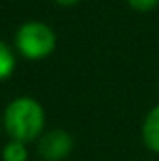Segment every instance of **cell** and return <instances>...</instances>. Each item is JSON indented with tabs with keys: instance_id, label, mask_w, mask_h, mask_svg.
<instances>
[{
	"instance_id": "cell-5",
	"label": "cell",
	"mask_w": 159,
	"mask_h": 161,
	"mask_svg": "<svg viewBox=\"0 0 159 161\" xmlns=\"http://www.w3.org/2000/svg\"><path fill=\"white\" fill-rule=\"evenodd\" d=\"M17 68V56L13 53V49L0 40V82L6 79H9L15 73Z\"/></svg>"
},
{
	"instance_id": "cell-8",
	"label": "cell",
	"mask_w": 159,
	"mask_h": 161,
	"mask_svg": "<svg viewBox=\"0 0 159 161\" xmlns=\"http://www.w3.org/2000/svg\"><path fill=\"white\" fill-rule=\"evenodd\" d=\"M54 4H58V6H62V8H69V6H75V4H79L80 0H52Z\"/></svg>"
},
{
	"instance_id": "cell-7",
	"label": "cell",
	"mask_w": 159,
	"mask_h": 161,
	"mask_svg": "<svg viewBox=\"0 0 159 161\" xmlns=\"http://www.w3.org/2000/svg\"><path fill=\"white\" fill-rule=\"evenodd\" d=\"M127 4L137 13H150L159 6V0H127Z\"/></svg>"
},
{
	"instance_id": "cell-6",
	"label": "cell",
	"mask_w": 159,
	"mask_h": 161,
	"mask_svg": "<svg viewBox=\"0 0 159 161\" xmlns=\"http://www.w3.org/2000/svg\"><path fill=\"white\" fill-rule=\"evenodd\" d=\"M2 161H28V148L21 141L9 139L2 148Z\"/></svg>"
},
{
	"instance_id": "cell-1",
	"label": "cell",
	"mask_w": 159,
	"mask_h": 161,
	"mask_svg": "<svg viewBox=\"0 0 159 161\" xmlns=\"http://www.w3.org/2000/svg\"><path fill=\"white\" fill-rule=\"evenodd\" d=\"M45 109L36 97L19 96L11 99L2 114L4 131L13 141H21L25 144L38 141L45 133Z\"/></svg>"
},
{
	"instance_id": "cell-2",
	"label": "cell",
	"mask_w": 159,
	"mask_h": 161,
	"mask_svg": "<svg viewBox=\"0 0 159 161\" xmlns=\"http://www.w3.org/2000/svg\"><path fill=\"white\" fill-rule=\"evenodd\" d=\"M56 32L52 30L51 25L43 21H26L15 32L17 53L30 62H38L51 56L56 49Z\"/></svg>"
},
{
	"instance_id": "cell-4",
	"label": "cell",
	"mask_w": 159,
	"mask_h": 161,
	"mask_svg": "<svg viewBox=\"0 0 159 161\" xmlns=\"http://www.w3.org/2000/svg\"><path fill=\"white\" fill-rule=\"evenodd\" d=\"M140 135H142L144 146L159 156V105L152 107L146 113L142 120V127H140Z\"/></svg>"
},
{
	"instance_id": "cell-3",
	"label": "cell",
	"mask_w": 159,
	"mask_h": 161,
	"mask_svg": "<svg viewBox=\"0 0 159 161\" xmlns=\"http://www.w3.org/2000/svg\"><path fill=\"white\" fill-rule=\"evenodd\" d=\"M73 137L66 129H51L38 139V154L45 161H64L73 152Z\"/></svg>"
},
{
	"instance_id": "cell-9",
	"label": "cell",
	"mask_w": 159,
	"mask_h": 161,
	"mask_svg": "<svg viewBox=\"0 0 159 161\" xmlns=\"http://www.w3.org/2000/svg\"><path fill=\"white\" fill-rule=\"evenodd\" d=\"M2 129H4V124H2V116H0V133H2Z\"/></svg>"
}]
</instances>
